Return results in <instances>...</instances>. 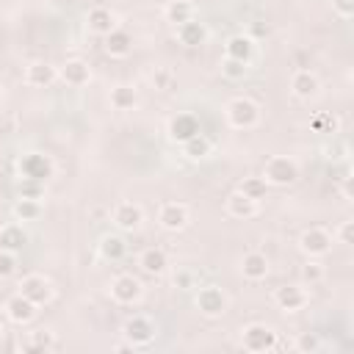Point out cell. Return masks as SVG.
Listing matches in <instances>:
<instances>
[{
    "instance_id": "obj_8",
    "label": "cell",
    "mask_w": 354,
    "mask_h": 354,
    "mask_svg": "<svg viewBox=\"0 0 354 354\" xmlns=\"http://www.w3.org/2000/svg\"><path fill=\"white\" fill-rule=\"evenodd\" d=\"M299 249H301L307 257H324V254H329V249H332V235H329L326 230H321V227H310V230L301 232Z\"/></svg>"
},
{
    "instance_id": "obj_22",
    "label": "cell",
    "mask_w": 354,
    "mask_h": 354,
    "mask_svg": "<svg viewBox=\"0 0 354 354\" xmlns=\"http://www.w3.org/2000/svg\"><path fill=\"white\" fill-rule=\"evenodd\" d=\"M290 88H293V94H296V97L310 100V97H315V94H318L321 83H318V77H315L310 69H299V72L290 77Z\"/></svg>"
},
{
    "instance_id": "obj_27",
    "label": "cell",
    "mask_w": 354,
    "mask_h": 354,
    "mask_svg": "<svg viewBox=\"0 0 354 354\" xmlns=\"http://www.w3.org/2000/svg\"><path fill=\"white\" fill-rule=\"evenodd\" d=\"M183 152H185L188 158L199 160V158L210 155V138H207V136H202V133H196V136H191L188 141H183Z\"/></svg>"
},
{
    "instance_id": "obj_19",
    "label": "cell",
    "mask_w": 354,
    "mask_h": 354,
    "mask_svg": "<svg viewBox=\"0 0 354 354\" xmlns=\"http://www.w3.org/2000/svg\"><path fill=\"white\" fill-rule=\"evenodd\" d=\"M105 39V53L108 55H113V58H124V55H130V50H133V36L127 33V30H122V28H113L108 36H102Z\"/></svg>"
},
{
    "instance_id": "obj_11",
    "label": "cell",
    "mask_w": 354,
    "mask_h": 354,
    "mask_svg": "<svg viewBox=\"0 0 354 354\" xmlns=\"http://www.w3.org/2000/svg\"><path fill=\"white\" fill-rule=\"evenodd\" d=\"M158 221H160L163 230L177 232V230H183V227L188 224V207H185L183 202H166V205L158 210Z\"/></svg>"
},
{
    "instance_id": "obj_39",
    "label": "cell",
    "mask_w": 354,
    "mask_h": 354,
    "mask_svg": "<svg viewBox=\"0 0 354 354\" xmlns=\"http://www.w3.org/2000/svg\"><path fill=\"white\" fill-rule=\"evenodd\" d=\"M337 241L340 243H354V221H343L340 227H337Z\"/></svg>"
},
{
    "instance_id": "obj_21",
    "label": "cell",
    "mask_w": 354,
    "mask_h": 354,
    "mask_svg": "<svg viewBox=\"0 0 354 354\" xmlns=\"http://www.w3.org/2000/svg\"><path fill=\"white\" fill-rule=\"evenodd\" d=\"M252 50H254V39L252 36H243V33L230 36L227 44H224V55L227 58H235V61H243V64H249Z\"/></svg>"
},
{
    "instance_id": "obj_18",
    "label": "cell",
    "mask_w": 354,
    "mask_h": 354,
    "mask_svg": "<svg viewBox=\"0 0 354 354\" xmlns=\"http://www.w3.org/2000/svg\"><path fill=\"white\" fill-rule=\"evenodd\" d=\"M241 271H243L246 279L260 282V279L268 277V257H266L263 252H249V254H243V260H241Z\"/></svg>"
},
{
    "instance_id": "obj_32",
    "label": "cell",
    "mask_w": 354,
    "mask_h": 354,
    "mask_svg": "<svg viewBox=\"0 0 354 354\" xmlns=\"http://www.w3.org/2000/svg\"><path fill=\"white\" fill-rule=\"evenodd\" d=\"M0 235H3V249H19V246L25 243L22 227H3Z\"/></svg>"
},
{
    "instance_id": "obj_20",
    "label": "cell",
    "mask_w": 354,
    "mask_h": 354,
    "mask_svg": "<svg viewBox=\"0 0 354 354\" xmlns=\"http://www.w3.org/2000/svg\"><path fill=\"white\" fill-rule=\"evenodd\" d=\"M177 39H180L185 47H199V44H205V39H207V28H205V22H199V19H188V22H183V25H177Z\"/></svg>"
},
{
    "instance_id": "obj_34",
    "label": "cell",
    "mask_w": 354,
    "mask_h": 354,
    "mask_svg": "<svg viewBox=\"0 0 354 354\" xmlns=\"http://www.w3.org/2000/svg\"><path fill=\"white\" fill-rule=\"evenodd\" d=\"M17 191H19V196H25V199H41V194H44V183L22 177V183H19Z\"/></svg>"
},
{
    "instance_id": "obj_44",
    "label": "cell",
    "mask_w": 354,
    "mask_h": 354,
    "mask_svg": "<svg viewBox=\"0 0 354 354\" xmlns=\"http://www.w3.org/2000/svg\"><path fill=\"white\" fill-rule=\"evenodd\" d=\"M0 105H3V86H0Z\"/></svg>"
},
{
    "instance_id": "obj_9",
    "label": "cell",
    "mask_w": 354,
    "mask_h": 354,
    "mask_svg": "<svg viewBox=\"0 0 354 354\" xmlns=\"http://www.w3.org/2000/svg\"><path fill=\"white\" fill-rule=\"evenodd\" d=\"M141 293H144V288H141V282H138L133 274H119V277L111 282V296H113V301H119V304H133V301L141 299Z\"/></svg>"
},
{
    "instance_id": "obj_7",
    "label": "cell",
    "mask_w": 354,
    "mask_h": 354,
    "mask_svg": "<svg viewBox=\"0 0 354 354\" xmlns=\"http://www.w3.org/2000/svg\"><path fill=\"white\" fill-rule=\"evenodd\" d=\"M19 293L25 299H30L36 307H41V304H47L53 299V285L41 274H28V277L19 279Z\"/></svg>"
},
{
    "instance_id": "obj_35",
    "label": "cell",
    "mask_w": 354,
    "mask_h": 354,
    "mask_svg": "<svg viewBox=\"0 0 354 354\" xmlns=\"http://www.w3.org/2000/svg\"><path fill=\"white\" fill-rule=\"evenodd\" d=\"M301 277H304V282L315 285V282H321V279H324V266H321L315 257H310V260L304 263V268H301Z\"/></svg>"
},
{
    "instance_id": "obj_24",
    "label": "cell",
    "mask_w": 354,
    "mask_h": 354,
    "mask_svg": "<svg viewBox=\"0 0 354 354\" xmlns=\"http://www.w3.org/2000/svg\"><path fill=\"white\" fill-rule=\"evenodd\" d=\"M227 213L235 216V218H249V216L257 213V202L249 199V196H243L241 191H235V194L227 196Z\"/></svg>"
},
{
    "instance_id": "obj_17",
    "label": "cell",
    "mask_w": 354,
    "mask_h": 354,
    "mask_svg": "<svg viewBox=\"0 0 354 354\" xmlns=\"http://www.w3.org/2000/svg\"><path fill=\"white\" fill-rule=\"evenodd\" d=\"M53 80H58V69L47 61H33L28 69H25V83L28 86H50Z\"/></svg>"
},
{
    "instance_id": "obj_41",
    "label": "cell",
    "mask_w": 354,
    "mask_h": 354,
    "mask_svg": "<svg viewBox=\"0 0 354 354\" xmlns=\"http://www.w3.org/2000/svg\"><path fill=\"white\" fill-rule=\"evenodd\" d=\"M191 282H194V274H191V271H180V274L174 277V285H177V288H183V290H185V288H191Z\"/></svg>"
},
{
    "instance_id": "obj_6",
    "label": "cell",
    "mask_w": 354,
    "mask_h": 354,
    "mask_svg": "<svg viewBox=\"0 0 354 354\" xmlns=\"http://www.w3.org/2000/svg\"><path fill=\"white\" fill-rule=\"evenodd\" d=\"M196 310H199L202 315H207V318L224 315V313H227V296H224V290H221L218 285H205V288H199V293H196Z\"/></svg>"
},
{
    "instance_id": "obj_43",
    "label": "cell",
    "mask_w": 354,
    "mask_h": 354,
    "mask_svg": "<svg viewBox=\"0 0 354 354\" xmlns=\"http://www.w3.org/2000/svg\"><path fill=\"white\" fill-rule=\"evenodd\" d=\"M252 33H254V36H263V33H266V28H263V25H254V28H252Z\"/></svg>"
},
{
    "instance_id": "obj_13",
    "label": "cell",
    "mask_w": 354,
    "mask_h": 354,
    "mask_svg": "<svg viewBox=\"0 0 354 354\" xmlns=\"http://www.w3.org/2000/svg\"><path fill=\"white\" fill-rule=\"evenodd\" d=\"M36 310H39V307H36L30 299H25L22 293H14V296L6 301V315H8L14 324H19V326H22V324H30V321L36 318Z\"/></svg>"
},
{
    "instance_id": "obj_14",
    "label": "cell",
    "mask_w": 354,
    "mask_h": 354,
    "mask_svg": "<svg viewBox=\"0 0 354 354\" xmlns=\"http://www.w3.org/2000/svg\"><path fill=\"white\" fill-rule=\"evenodd\" d=\"M86 22H88V30L97 33V36H108L113 28H119L116 25V14L111 8H105V6H94L88 11V17H86Z\"/></svg>"
},
{
    "instance_id": "obj_28",
    "label": "cell",
    "mask_w": 354,
    "mask_h": 354,
    "mask_svg": "<svg viewBox=\"0 0 354 354\" xmlns=\"http://www.w3.org/2000/svg\"><path fill=\"white\" fill-rule=\"evenodd\" d=\"M14 216H17L19 221H36V218L41 216V202H39V199H25V196H19L17 205H14Z\"/></svg>"
},
{
    "instance_id": "obj_36",
    "label": "cell",
    "mask_w": 354,
    "mask_h": 354,
    "mask_svg": "<svg viewBox=\"0 0 354 354\" xmlns=\"http://www.w3.org/2000/svg\"><path fill=\"white\" fill-rule=\"evenodd\" d=\"M296 348L304 351V354H313V351L321 348V337H318L315 332H301L299 340H296Z\"/></svg>"
},
{
    "instance_id": "obj_46",
    "label": "cell",
    "mask_w": 354,
    "mask_h": 354,
    "mask_svg": "<svg viewBox=\"0 0 354 354\" xmlns=\"http://www.w3.org/2000/svg\"><path fill=\"white\" fill-rule=\"evenodd\" d=\"M0 335H3V326H0Z\"/></svg>"
},
{
    "instance_id": "obj_37",
    "label": "cell",
    "mask_w": 354,
    "mask_h": 354,
    "mask_svg": "<svg viewBox=\"0 0 354 354\" xmlns=\"http://www.w3.org/2000/svg\"><path fill=\"white\" fill-rule=\"evenodd\" d=\"M152 83H155V88L169 91V88H171V72H169V69H155V72H152Z\"/></svg>"
},
{
    "instance_id": "obj_2",
    "label": "cell",
    "mask_w": 354,
    "mask_h": 354,
    "mask_svg": "<svg viewBox=\"0 0 354 354\" xmlns=\"http://www.w3.org/2000/svg\"><path fill=\"white\" fill-rule=\"evenodd\" d=\"M263 180L268 185H293L299 180V163L288 155H274V158L266 160Z\"/></svg>"
},
{
    "instance_id": "obj_3",
    "label": "cell",
    "mask_w": 354,
    "mask_h": 354,
    "mask_svg": "<svg viewBox=\"0 0 354 354\" xmlns=\"http://www.w3.org/2000/svg\"><path fill=\"white\" fill-rule=\"evenodd\" d=\"M241 343H243L246 351H254V354L271 351L277 346V332L266 324H249V326L241 329Z\"/></svg>"
},
{
    "instance_id": "obj_23",
    "label": "cell",
    "mask_w": 354,
    "mask_h": 354,
    "mask_svg": "<svg viewBox=\"0 0 354 354\" xmlns=\"http://www.w3.org/2000/svg\"><path fill=\"white\" fill-rule=\"evenodd\" d=\"M138 266H141V271H147V274H163L166 271V266H169V257H166V252L160 249V246H149V249H144L141 252V257H138Z\"/></svg>"
},
{
    "instance_id": "obj_12",
    "label": "cell",
    "mask_w": 354,
    "mask_h": 354,
    "mask_svg": "<svg viewBox=\"0 0 354 354\" xmlns=\"http://www.w3.org/2000/svg\"><path fill=\"white\" fill-rule=\"evenodd\" d=\"M274 301L279 304V310L285 313H296L307 304V290L301 285H282L274 290Z\"/></svg>"
},
{
    "instance_id": "obj_15",
    "label": "cell",
    "mask_w": 354,
    "mask_h": 354,
    "mask_svg": "<svg viewBox=\"0 0 354 354\" xmlns=\"http://www.w3.org/2000/svg\"><path fill=\"white\" fill-rule=\"evenodd\" d=\"M58 77L66 83V86H86L88 80H91V69H88V64L86 61H80V58H72V61H66L61 69H58Z\"/></svg>"
},
{
    "instance_id": "obj_16",
    "label": "cell",
    "mask_w": 354,
    "mask_h": 354,
    "mask_svg": "<svg viewBox=\"0 0 354 354\" xmlns=\"http://www.w3.org/2000/svg\"><path fill=\"white\" fill-rule=\"evenodd\" d=\"M199 133V119L194 116V113H177L171 122H169V136L174 138V141H188L191 136H196Z\"/></svg>"
},
{
    "instance_id": "obj_4",
    "label": "cell",
    "mask_w": 354,
    "mask_h": 354,
    "mask_svg": "<svg viewBox=\"0 0 354 354\" xmlns=\"http://www.w3.org/2000/svg\"><path fill=\"white\" fill-rule=\"evenodd\" d=\"M122 335L127 337V343H130L133 348L147 346V343H152V337H155V321H152L149 315H133V318L124 321Z\"/></svg>"
},
{
    "instance_id": "obj_45",
    "label": "cell",
    "mask_w": 354,
    "mask_h": 354,
    "mask_svg": "<svg viewBox=\"0 0 354 354\" xmlns=\"http://www.w3.org/2000/svg\"><path fill=\"white\" fill-rule=\"evenodd\" d=\"M0 249H3V235H0Z\"/></svg>"
},
{
    "instance_id": "obj_5",
    "label": "cell",
    "mask_w": 354,
    "mask_h": 354,
    "mask_svg": "<svg viewBox=\"0 0 354 354\" xmlns=\"http://www.w3.org/2000/svg\"><path fill=\"white\" fill-rule=\"evenodd\" d=\"M55 166L50 160V155H41V152H28L22 155L19 160V174L28 177V180H39V183H47L53 177Z\"/></svg>"
},
{
    "instance_id": "obj_38",
    "label": "cell",
    "mask_w": 354,
    "mask_h": 354,
    "mask_svg": "<svg viewBox=\"0 0 354 354\" xmlns=\"http://www.w3.org/2000/svg\"><path fill=\"white\" fill-rule=\"evenodd\" d=\"M14 268H17V260H14V254H11L8 249H0V277H8V274H14Z\"/></svg>"
},
{
    "instance_id": "obj_31",
    "label": "cell",
    "mask_w": 354,
    "mask_h": 354,
    "mask_svg": "<svg viewBox=\"0 0 354 354\" xmlns=\"http://www.w3.org/2000/svg\"><path fill=\"white\" fill-rule=\"evenodd\" d=\"M55 346V340H53V332H44V329H39V332H30V340H28V351H47V348H53Z\"/></svg>"
},
{
    "instance_id": "obj_33",
    "label": "cell",
    "mask_w": 354,
    "mask_h": 354,
    "mask_svg": "<svg viewBox=\"0 0 354 354\" xmlns=\"http://www.w3.org/2000/svg\"><path fill=\"white\" fill-rule=\"evenodd\" d=\"M221 72H224V77H227V80H241V77L246 75V64L224 55V61H221Z\"/></svg>"
},
{
    "instance_id": "obj_30",
    "label": "cell",
    "mask_w": 354,
    "mask_h": 354,
    "mask_svg": "<svg viewBox=\"0 0 354 354\" xmlns=\"http://www.w3.org/2000/svg\"><path fill=\"white\" fill-rule=\"evenodd\" d=\"M266 191H268V183L263 177H243V183H241V194L254 202H260L266 196Z\"/></svg>"
},
{
    "instance_id": "obj_10",
    "label": "cell",
    "mask_w": 354,
    "mask_h": 354,
    "mask_svg": "<svg viewBox=\"0 0 354 354\" xmlns=\"http://www.w3.org/2000/svg\"><path fill=\"white\" fill-rule=\"evenodd\" d=\"M111 218H113V224H116L119 230H130V232H133V230L141 227L144 210H141V205H136V202H119V205L113 207Z\"/></svg>"
},
{
    "instance_id": "obj_29",
    "label": "cell",
    "mask_w": 354,
    "mask_h": 354,
    "mask_svg": "<svg viewBox=\"0 0 354 354\" xmlns=\"http://www.w3.org/2000/svg\"><path fill=\"white\" fill-rule=\"evenodd\" d=\"M100 252H102L105 260H122L124 252H127V246H124V241H122L119 235H108V238H102Z\"/></svg>"
},
{
    "instance_id": "obj_42",
    "label": "cell",
    "mask_w": 354,
    "mask_h": 354,
    "mask_svg": "<svg viewBox=\"0 0 354 354\" xmlns=\"http://www.w3.org/2000/svg\"><path fill=\"white\" fill-rule=\"evenodd\" d=\"M343 196H346V199H351V177H346V180H343Z\"/></svg>"
},
{
    "instance_id": "obj_40",
    "label": "cell",
    "mask_w": 354,
    "mask_h": 354,
    "mask_svg": "<svg viewBox=\"0 0 354 354\" xmlns=\"http://www.w3.org/2000/svg\"><path fill=\"white\" fill-rule=\"evenodd\" d=\"M332 8H335L343 19L354 17V0H332Z\"/></svg>"
},
{
    "instance_id": "obj_25",
    "label": "cell",
    "mask_w": 354,
    "mask_h": 354,
    "mask_svg": "<svg viewBox=\"0 0 354 354\" xmlns=\"http://www.w3.org/2000/svg\"><path fill=\"white\" fill-rule=\"evenodd\" d=\"M166 19L177 28V25H183V22H188V19H194V3L191 0H171L169 6H166Z\"/></svg>"
},
{
    "instance_id": "obj_26",
    "label": "cell",
    "mask_w": 354,
    "mask_h": 354,
    "mask_svg": "<svg viewBox=\"0 0 354 354\" xmlns=\"http://www.w3.org/2000/svg\"><path fill=\"white\" fill-rule=\"evenodd\" d=\"M136 102H138V91H136L133 86H116V88L111 91V105H113L116 111H130Z\"/></svg>"
},
{
    "instance_id": "obj_1",
    "label": "cell",
    "mask_w": 354,
    "mask_h": 354,
    "mask_svg": "<svg viewBox=\"0 0 354 354\" xmlns=\"http://www.w3.org/2000/svg\"><path fill=\"white\" fill-rule=\"evenodd\" d=\"M224 116H227L230 127H235V130H249V127H254V124L260 122V108H257V102H252L249 97H235L232 102H227Z\"/></svg>"
}]
</instances>
